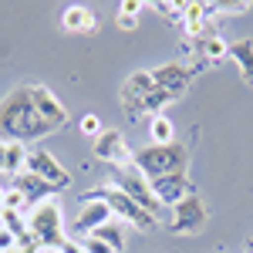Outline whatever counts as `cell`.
Segmentation results:
<instances>
[{
    "mask_svg": "<svg viewBox=\"0 0 253 253\" xmlns=\"http://www.w3.org/2000/svg\"><path fill=\"white\" fill-rule=\"evenodd\" d=\"M68 122L64 101L47 84H17L0 98V138L3 142H38L54 135Z\"/></svg>",
    "mask_w": 253,
    "mask_h": 253,
    "instance_id": "1",
    "label": "cell"
},
{
    "mask_svg": "<svg viewBox=\"0 0 253 253\" xmlns=\"http://www.w3.org/2000/svg\"><path fill=\"white\" fill-rule=\"evenodd\" d=\"M132 166L145 179L186 172L189 169V149L182 142H172V145H142L135 156H132Z\"/></svg>",
    "mask_w": 253,
    "mask_h": 253,
    "instance_id": "2",
    "label": "cell"
},
{
    "mask_svg": "<svg viewBox=\"0 0 253 253\" xmlns=\"http://www.w3.org/2000/svg\"><path fill=\"white\" fill-rule=\"evenodd\" d=\"M27 233L38 240L41 247H54L61 250L64 247V219H61V206L54 199H44L34 210H27Z\"/></svg>",
    "mask_w": 253,
    "mask_h": 253,
    "instance_id": "3",
    "label": "cell"
},
{
    "mask_svg": "<svg viewBox=\"0 0 253 253\" xmlns=\"http://www.w3.org/2000/svg\"><path fill=\"white\" fill-rule=\"evenodd\" d=\"M88 196H95V199H101V203H108L112 216L122 219V223H128V226H135V230H156V226H159V216H152L149 210H142L132 196H125L122 189H115L112 182L91 189Z\"/></svg>",
    "mask_w": 253,
    "mask_h": 253,
    "instance_id": "4",
    "label": "cell"
},
{
    "mask_svg": "<svg viewBox=\"0 0 253 253\" xmlns=\"http://www.w3.org/2000/svg\"><path fill=\"white\" fill-rule=\"evenodd\" d=\"M112 186H115V189H122L125 196H132L138 206H142V210H149L152 216L162 213V203L156 199L152 186H149V179L138 172L132 162H128V166H118V169H115V175H112Z\"/></svg>",
    "mask_w": 253,
    "mask_h": 253,
    "instance_id": "5",
    "label": "cell"
},
{
    "mask_svg": "<svg viewBox=\"0 0 253 253\" xmlns=\"http://www.w3.org/2000/svg\"><path fill=\"white\" fill-rule=\"evenodd\" d=\"M206 219H210V210H206L203 196L193 193V196H186L182 203H175V206H172L169 233H172V236H196L203 226H206Z\"/></svg>",
    "mask_w": 253,
    "mask_h": 253,
    "instance_id": "6",
    "label": "cell"
},
{
    "mask_svg": "<svg viewBox=\"0 0 253 253\" xmlns=\"http://www.w3.org/2000/svg\"><path fill=\"white\" fill-rule=\"evenodd\" d=\"M156 88V81H152V71H135V75H128V78L122 81V88H118V105L125 108V115L128 118H142V101L145 95Z\"/></svg>",
    "mask_w": 253,
    "mask_h": 253,
    "instance_id": "7",
    "label": "cell"
},
{
    "mask_svg": "<svg viewBox=\"0 0 253 253\" xmlns=\"http://www.w3.org/2000/svg\"><path fill=\"white\" fill-rule=\"evenodd\" d=\"M27 172L41 175L47 186H54V189H68L71 186V172L61 166L54 152H47V149H31L27 152Z\"/></svg>",
    "mask_w": 253,
    "mask_h": 253,
    "instance_id": "8",
    "label": "cell"
},
{
    "mask_svg": "<svg viewBox=\"0 0 253 253\" xmlns=\"http://www.w3.org/2000/svg\"><path fill=\"white\" fill-rule=\"evenodd\" d=\"M91 152H95L98 162H108V166H115V169H118V166H128L132 156H135L118 128H105V132L91 142Z\"/></svg>",
    "mask_w": 253,
    "mask_h": 253,
    "instance_id": "9",
    "label": "cell"
},
{
    "mask_svg": "<svg viewBox=\"0 0 253 253\" xmlns=\"http://www.w3.org/2000/svg\"><path fill=\"white\" fill-rule=\"evenodd\" d=\"M152 81H156V88L169 91V95L179 101V98L186 95L189 81H193V68H189V64H182V61H166V64L152 68Z\"/></svg>",
    "mask_w": 253,
    "mask_h": 253,
    "instance_id": "10",
    "label": "cell"
},
{
    "mask_svg": "<svg viewBox=\"0 0 253 253\" xmlns=\"http://www.w3.org/2000/svg\"><path fill=\"white\" fill-rule=\"evenodd\" d=\"M149 186H152V193L162 206H175V203H182L186 196H193V182H189V175L186 172H175V175H159V179H149Z\"/></svg>",
    "mask_w": 253,
    "mask_h": 253,
    "instance_id": "11",
    "label": "cell"
},
{
    "mask_svg": "<svg viewBox=\"0 0 253 253\" xmlns=\"http://www.w3.org/2000/svg\"><path fill=\"white\" fill-rule=\"evenodd\" d=\"M112 219V210H108V203H101V199H95V196H81V203H78V219H75V233L81 236H88V233H95L98 226H105Z\"/></svg>",
    "mask_w": 253,
    "mask_h": 253,
    "instance_id": "12",
    "label": "cell"
},
{
    "mask_svg": "<svg viewBox=\"0 0 253 253\" xmlns=\"http://www.w3.org/2000/svg\"><path fill=\"white\" fill-rule=\"evenodd\" d=\"M210 17H213V7H210V3H196V0H186V17H182L186 38L206 41V38H210Z\"/></svg>",
    "mask_w": 253,
    "mask_h": 253,
    "instance_id": "13",
    "label": "cell"
},
{
    "mask_svg": "<svg viewBox=\"0 0 253 253\" xmlns=\"http://www.w3.org/2000/svg\"><path fill=\"white\" fill-rule=\"evenodd\" d=\"M10 186H17L20 193H24V199H27V210H34L38 203H44V199H51V193H54V186H47L41 175H34V172H24L20 175H14V182Z\"/></svg>",
    "mask_w": 253,
    "mask_h": 253,
    "instance_id": "14",
    "label": "cell"
},
{
    "mask_svg": "<svg viewBox=\"0 0 253 253\" xmlns=\"http://www.w3.org/2000/svg\"><path fill=\"white\" fill-rule=\"evenodd\" d=\"M61 27H64L68 34H95L98 17H95V10H88V7H81V3H71V7H64V14H61Z\"/></svg>",
    "mask_w": 253,
    "mask_h": 253,
    "instance_id": "15",
    "label": "cell"
},
{
    "mask_svg": "<svg viewBox=\"0 0 253 253\" xmlns=\"http://www.w3.org/2000/svg\"><path fill=\"white\" fill-rule=\"evenodd\" d=\"M226 58H233L240 64V75L243 81L253 88V41L250 38H240V41H230V51H226Z\"/></svg>",
    "mask_w": 253,
    "mask_h": 253,
    "instance_id": "16",
    "label": "cell"
},
{
    "mask_svg": "<svg viewBox=\"0 0 253 253\" xmlns=\"http://www.w3.org/2000/svg\"><path fill=\"white\" fill-rule=\"evenodd\" d=\"M149 138H152V145H172L175 142V125L169 115H156L149 118Z\"/></svg>",
    "mask_w": 253,
    "mask_h": 253,
    "instance_id": "17",
    "label": "cell"
},
{
    "mask_svg": "<svg viewBox=\"0 0 253 253\" xmlns=\"http://www.w3.org/2000/svg\"><path fill=\"white\" fill-rule=\"evenodd\" d=\"M95 236H98V240H105V243H108L115 253L125 250V223H122V219H115V216H112L105 226H98Z\"/></svg>",
    "mask_w": 253,
    "mask_h": 253,
    "instance_id": "18",
    "label": "cell"
},
{
    "mask_svg": "<svg viewBox=\"0 0 253 253\" xmlns=\"http://www.w3.org/2000/svg\"><path fill=\"white\" fill-rule=\"evenodd\" d=\"M27 145L24 142H7V172L10 175H20L27 169Z\"/></svg>",
    "mask_w": 253,
    "mask_h": 253,
    "instance_id": "19",
    "label": "cell"
},
{
    "mask_svg": "<svg viewBox=\"0 0 253 253\" xmlns=\"http://www.w3.org/2000/svg\"><path fill=\"white\" fill-rule=\"evenodd\" d=\"M0 226L10 230L14 236H24L27 233V213H20V210H0Z\"/></svg>",
    "mask_w": 253,
    "mask_h": 253,
    "instance_id": "20",
    "label": "cell"
},
{
    "mask_svg": "<svg viewBox=\"0 0 253 253\" xmlns=\"http://www.w3.org/2000/svg\"><path fill=\"white\" fill-rule=\"evenodd\" d=\"M78 132H81V135H88L91 142H95V138L105 132V125H101V118H98V115H91V112H88V115H81V118H78Z\"/></svg>",
    "mask_w": 253,
    "mask_h": 253,
    "instance_id": "21",
    "label": "cell"
},
{
    "mask_svg": "<svg viewBox=\"0 0 253 253\" xmlns=\"http://www.w3.org/2000/svg\"><path fill=\"white\" fill-rule=\"evenodd\" d=\"M152 10H159L162 17H169V20H179V24H182V17H186V0H182V3H169V0H156V3H152Z\"/></svg>",
    "mask_w": 253,
    "mask_h": 253,
    "instance_id": "22",
    "label": "cell"
},
{
    "mask_svg": "<svg viewBox=\"0 0 253 253\" xmlns=\"http://www.w3.org/2000/svg\"><path fill=\"white\" fill-rule=\"evenodd\" d=\"M78 243H81V250L84 253H115L105 240H98L95 233H88V236H78Z\"/></svg>",
    "mask_w": 253,
    "mask_h": 253,
    "instance_id": "23",
    "label": "cell"
},
{
    "mask_svg": "<svg viewBox=\"0 0 253 253\" xmlns=\"http://www.w3.org/2000/svg\"><path fill=\"white\" fill-rule=\"evenodd\" d=\"M210 7H213V14H247L250 10L247 0H226V3H210Z\"/></svg>",
    "mask_w": 253,
    "mask_h": 253,
    "instance_id": "24",
    "label": "cell"
},
{
    "mask_svg": "<svg viewBox=\"0 0 253 253\" xmlns=\"http://www.w3.org/2000/svg\"><path fill=\"white\" fill-rule=\"evenodd\" d=\"M3 210H20V213H27V199H24V193H20L17 186H10V189H7Z\"/></svg>",
    "mask_w": 253,
    "mask_h": 253,
    "instance_id": "25",
    "label": "cell"
},
{
    "mask_svg": "<svg viewBox=\"0 0 253 253\" xmlns=\"http://www.w3.org/2000/svg\"><path fill=\"white\" fill-rule=\"evenodd\" d=\"M115 24L122 31H135L138 27V14H125V10H115Z\"/></svg>",
    "mask_w": 253,
    "mask_h": 253,
    "instance_id": "26",
    "label": "cell"
},
{
    "mask_svg": "<svg viewBox=\"0 0 253 253\" xmlns=\"http://www.w3.org/2000/svg\"><path fill=\"white\" fill-rule=\"evenodd\" d=\"M142 7H145L142 0H122L118 3V10H125V14H142Z\"/></svg>",
    "mask_w": 253,
    "mask_h": 253,
    "instance_id": "27",
    "label": "cell"
},
{
    "mask_svg": "<svg viewBox=\"0 0 253 253\" xmlns=\"http://www.w3.org/2000/svg\"><path fill=\"white\" fill-rule=\"evenodd\" d=\"M61 253H84V250H81L78 240H71V236H68V240H64V247H61Z\"/></svg>",
    "mask_w": 253,
    "mask_h": 253,
    "instance_id": "28",
    "label": "cell"
},
{
    "mask_svg": "<svg viewBox=\"0 0 253 253\" xmlns=\"http://www.w3.org/2000/svg\"><path fill=\"white\" fill-rule=\"evenodd\" d=\"M0 172H7V142L0 138Z\"/></svg>",
    "mask_w": 253,
    "mask_h": 253,
    "instance_id": "29",
    "label": "cell"
},
{
    "mask_svg": "<svg viewBox=\"0 0 253 253\" xmlns=\"http://www.w3.org/2000/svg\"><path fill=\"white\" fill-rule=\"evenodd\" d=\"M3 199H7V186H0V210H3Z\"/></svg>",
    "mask_w": 253,
    "mask_h": 253,
    "instance_id": "30",
    "label": "cell"
},
{
    "mask_svg": "<svg viewBox=\"0 0 253 253\" xmlns=\"http://www.w3.org/2000/svg\"><path fill=\"white\" fill-rule=\"evenodd\" d=\"M243 250H247V253H253V236L247 240V247H243Z\"/></svg>",
    "mask_w": 253,
    "mask_h": 253,
    "instance_id": "31",
    "label": "cell"
},
{
    "mask_svg": "<svg viewBox=\"0 0 253 253\" xmlns=\"http://www.w3.org/2000/svg\"><path fill=\"white\" fill-rule=\"evenodd\" d=\"M41 253H61V250H54V247H44V250H41Z\"/></svg>",
    "mask_w": 253,
    "mask_h": 253,
    "instance_id": "32",
    "label": "cell"
}]
</instances>
